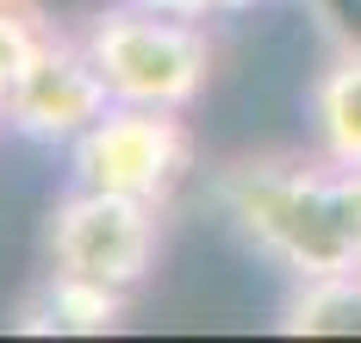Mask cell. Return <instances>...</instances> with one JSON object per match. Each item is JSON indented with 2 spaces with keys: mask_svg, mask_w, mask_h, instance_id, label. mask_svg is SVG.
Listing matches in <instances>:
<instances>
[{
  "mask_svg": "<svg viewBox=\"0 0 361 343\" xmlns=\"http://www.w3.org/2000/svg\"><path fill=\"white\" fill-rule=\"evenodd\" d=\"M212 206L293 281L361 268V169L336 156H243L212 175Z\"/></svg>",
  "mask_w": 361,
  "mask_h": 343,
  "instance_id": "cell-1",
  "label": "cell"
},
{
  "mask_svg": "<svg viewBox=\"0 0 361 343\" xmlns=\"http://www.w3.org/2000/svg\"><path fill=\"white\" fill-rule=\"evenodd\" d=\"M81 44H87L94 69L106 76L118 107L187 113L212 81V38L187 13H156V6L118 0V6L87 19Z\"/></svg>",
  "mask_w": 361,
  "mask_h": 343,
  "instance_id": "cell-2",
  "label": "cell"
},
{
  "mask_svg": "<svg viewBox=\"0 0 361 343\" xmlns=\"http://www.w3.org/2000/svg\"><path fill=\"white\" fill-rule=\"evenodd\" d=\"M187 169H193V131L169 107H118L112 100V113L69 144L75 188L131 193L149 206H162L187 181Z\"/></svg>",
  "mask_w": 361,
  "mask_h": 343,
  "instance_id": "cell-3",
  "label": "cell"
},
{
  "mask_svg": "<svg viewBox=\"0 0 361 343\" xmlns=\"http://www.w3.org/2000/svg\"><path fill=\"white\" fill-rule=\"evenodd\" d=\"M44 250L56 275H87L106 287H137L156 250H162V206L131 200V193H100V188H69L50 212Z\"/></svg>",
  "mask_w": 361,
  "mask_h": 343,
  "instance_id": "cell-4",
  "label": "cell"
},
{
  "mask_svg": "<svg viewBox=\"0 0 361 343\" xmlns=\"http://www.w3.org/2000/svg\"><path fill=\"white\" fill-rule=\"evenodd\" d=\"M106 113H112V88L94 69L87 44L69 38V32H50V44L32 56V69L6 94V125L19 138H32V144H50V150L56 144L69 150L75 138L87 125H100Z\"/></svg>",
  "mask_w": 361,
  "mask_h": 343,
  "instance_id": "cell-5",
  "label": "cell"
},
{
  "mask_svg": "<svg viewBox=\"0 0 361 343\" xmlns=\"http://www.w3.org/2000/svg\"><path fill=\"white\" fill-rule=\"evenodd\" d=\"M125 300H131L125 287L50 268V281L13 312V331H32V337H106V331L125 325Z\"/></svg>",
  "mask_w": 361,
  "mask_h": 343,
  "instance_id": "cell-6",
  "label": "cell"
},
{
  "mask_svg": "<svg viewBox=\"0 0 361 343\" xmlns=\"http://www.w3.org/2000/svg\"><path fill=\"white\" fill-rule=\"evenodd\" d=\"M305 119H312L318 150L361 169V44H336L324 56L305 94Z\"/></svg>",
  "mask_w": 361,
  "mask_h": 343,
  "instance_id": "cell-7",
  "label": "cell"
},
{
  "mask_svg": "<svg viewBox=\"0 0 361 343\" xmlns=\"http://www.w3.org/2000/svg\"><path fill=\"white\" fill-rule=\"evenodd\" d=\"M281 331L287 337H361V268L293 281L281 306Z\"/></svg>",
  "mask_w": 361,
  "mask_h": 343,
  "instance_id": "cell-8",
  "label": "cell"
},
{
  "mask_svg": "<svg viewBox=\"0 0 361 343\" xmlns=\"http://www.w3.org/2000/svg\"><path fill=\"white\" fill-rule=\"evenodd\" d=\"M50 13L37 0H0V100L13 94V81L32 69V56L50 44Z\"/></svg>",
  "mask_w": 361,
  "mask_h": 343,
  "instance_id": "cell-9",
  "label": "cell"
},
{
  "mask_svg": "<svg viewBox=\"0 0 361 343\" xmlns=\"http://www.w3.org/2000/svg\"><path fill=\"white\" fill-rule=\"evenodd\" d=\"M131 6H156V13H187V19H200V13H212L218 0H131Z\"/></svg>",
  "mask_w": 361,
  "mask_h": 343,
  "instance_id": "cell-10",
  "label": "cell"
},
{
  "mask_svg": "<svg viewBox=\"0 0 361 343\" xmlns=\"http://www.w3.org/2000/svg\"><path fill=\"white\" fill-rule=\"evenodd\" d=\"M218 6H255V0H218Z\"/></svg>",
  "mask_w": 361,
  "mask_h": 343,
  "instance_id": "cell-11",
  "label": "cell"
},
{
  "mask_svg": "<svg viewBox=\"0 0 361 343\" xmlns=\"http://www.w3.org/2000/svg\"><path fill=\"white\" fill-rule=\"evenodd\" d=\"M0 125H6V100H0Z\"/></svg>",
  "mask_w": 361,
  "mask_h": 343,
  "instance_id": "cell-12",
  "label": "cell"
}]
</instances>
